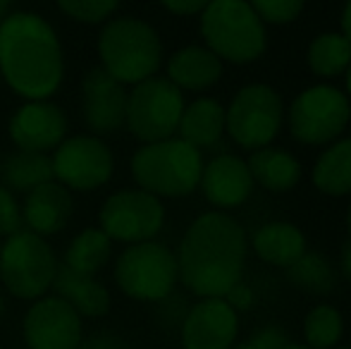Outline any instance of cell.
<instances>
[{"label":"cell","mask_w":351,"mask_h":349,"mask_svg":"<svg viewBox=\"0 0 351 349\" xmlns=\"http://www.w3.org/2000/svg\"><path fill=\"white\" fill-rule=\"evenodd\" d=\"M222 299H225V302L230 304L237 313L249 311V309L254 306V289H251L246 282H237Z\"/></svg>","instance_id":"e575fe53"},{"label":"cell","mask_w":351,"mask_h":349,"mask_svg":"<svg viewBox=\"0 0 351 349\" xmlns=\"http://www.w3.org/2000/svg\"><path fill=\"white\" fill-rule=\"evenodd\" d=\"M335 349H351V347H335Z\"/></svg>","instance_id":"bcb514c9"},{"label":"cell","mask_w":351,"mask_h":349,"mask_svg":"<svg viewBox=\"0 0 351 349\" xmlns=\"http://www.w3.org/2000/svg\"><path fill=\"white\" fill-rule=\"evenodd\" d=\"M249 5L263 24H289L304 12L306 0H249Z\"/></svg>","instance_id":"4dcf8cb0"},{"label":"cell","mask_w":351,"mask_h":349,"mask_svg":"<svg viewBox=\"0 0 351 349\" xmlns=\"http://www.w3.org/2000/svg\"><path fill=\"white\" fill-rule=\"evenodd\" d=\"M287 342H289V335H287L285 328L270 323V326H263V328H258V330H254V335H251L249 340L234 342L232 349H282Z\"/></svg>","instance_id":"d6a6232c"},{"label":"cell","mask_w":351,"mask_h":349,"mask_svg":"<svg viewBox=\"0 0 351 349\" xmlns=\"http://www.w3.org/2000/svg\"><path fill=\"white\" fill-rule=\"evenodd\" d=\"M10 5H12V0H0V22H3V19L8 17Z\"/></svg>","instance_id":"ab89813d"},{"label":"cell","mask_w":351,"mask_h":349,"mask_svg":"<svg viewBox=\"0 0 351 349\" xmlns=\"http://www.w3.org/2000/svg\"><path fill=\"white\" fill-rule=\"evenodd\" d=\"M184 349H232L239 335V313L222 297L199 299L180 326Z\"/></svg>","instance_id":"5bb4252c"},{"label":"cell","mask_w":351,"mask_h":349,"mask_svg":"<svg viewBox=\"0 0 351 349\" xmlns=\"http://www.w3.org/2000/svg\"><path fill=\"white\" fill-rule=\"evenodd\" d=\"M98 220L112 242H151L165 225V206L143 189H122L108 196Z\"/></svg>","instance_id":"8fae6325"},{"label":"cell","mask_w":351,"mask_h":349,"mask_svg":"<svg viewBox=\"0 0 351 349\" xmlns=\"http://www.w3.org/2000/svg\"><path fill=\"white\" fill-rule=\"evenodd\" d=\"M222 77V60L206 46H184L167 60V80L180 91H206Z\"/></svg>","instance_id":"d6986e66"},{"label":"cell","mask_w":351,"mask_h":349,"mask_svg":"<svg viewBox=\"0 0 351 349\" xmlns=\"http://www.w3.org/2000/svg\"><path fill=\"white\" fill-rule=\"evenodd\" d=\"M186 311H189V306H186V302L182 297H175V292L167 294L165 299H160L158 302V311H156V318L160 321V326H182V321H184Z\"/></svg>","instance_id":"836d02e7"},{"label":"cell","mask_w":351,"mask_h":349,"mask_svg":"<svg viewBox=\"0 0 351 349\" xmlns=\"http://www.w3.org/2000/svg\"><path fill=\"white\" fill-rule=\"evenodd\" d=\"M347 96L351 98V65H349V70H347Z\"/></svg>","instance_id":"b9f144b4"},{"label":"cell","mask_w":351,"mask_h":349,"mask_svg":"<svg viewBox=\"0 0 351 349\" xmlns=\"http://www.w3.org/2000/svg\"><path fill=\"white\" fill-rule=\"evenodd\" d=\"M10 136L19 151H56L67 139V115L51 101H27L10 120Z\"/></svg>","instance_id":"9a60e30c"},{"label":"cell","mask_w":351,"mask_h":349,"mask_svg":"<svg viewBox=\"0 0 351 349\" xmlns=\"http://www.w3.org/2000/svg\"><path fill=\"white\" fill-rule=\"evenodd\" d=\"M53 180L74 191H93L110 182L115 170L110 146L93 134L65 139L51 156Z\"/></svg>","instance_id":"7c38bea8"},{"label":"cell","mask_w":351,"mask_h":349,"mask_svg":"<svg viewBox=\"0 0 351 349\" xmlns=\"http://www.w3.org/2000/svg\"><path fill=\"white\" fill-rule=\"evenodd\" d=\"M79 349H127L125 340L120 335H115L112 330H98L91 337L82 340Z\"/></svg>","instance_id":"d590c367"},{"label":"cell","mask_w":351,"mask_h":349,"mask_svg":"<svg viewBox=\"0 0 351 349\" xmlns=\"http://www.w3.org/2000/svg\"><path fill=\"white\" fill-rule=\"evenodd\" d=\"M0 165H3V156H0Z\"/></svg>","instance_id":"7dc6e473"},{"label":"cell","mask_w":351,"mask_h":349,"mask_svg":"<svg viewBox=\"0 0 351 349\" xmlns=\"http://www.w3.org/2000/svg\"><path fill=\"white\" fill-rule=\"evenodd\" d=\"M282 349H308V347H306V345H296V342H287V345L282 347Z\"/></svg>","instance_id":"60d3db41"},{"label":"cell","mask_w":351,"mask_h":349,"mask_svg":"<svg viewBox=\"0 0 351 349\" xmlns=\"http://www.w3.org/2000/svg\"><path fill=\"white\" fill-rule=\"evenodd\" d=\"M351 120V101L330 84H315L301 91L289 108V132L306 146L337 141Z\"/></svg>","instance_id":"9c48e42d"},{"label":"cell","mask_w":351,"mask_h":349,"mask_svg":"<svg viewBox=\"0 0 351 349\" xmlns=\"http://www.w3.org/2000/svg\"><path fill=\"white\" fill-rule=\"evenodd\" d=\"M199 186L208 204L217 208H234L249 199L256 182L246 160L232 154H220L208 165H204Z\"/></svg>","instance_id":"e0dca14e"},{"label":"cell","mask_w":351,"mask_h":349,"mask_svg":"<svg viewBox=\"0 0 351 349\" xmlns=\"http://www.w3.org/2000/svg\"><path fill=\"white\" fill-rule=\"evenodd\" d=\"M339 265H342L344 278L351 280V239H349L347 244H344V249H342V258H339Z\"/></svg>","instance_id":"74e56055"},{"label":"cell","mask_w":351,"mask_h":349,"mask_svg":"<svg viewBox=\"0 0 351 349\" xmlns=\"http://www.w3.org/2000/svg\"><path fill=\"white\" fill-rule=\"evenodd\" d=\"M347 228H349V234H351V206H349V213H347Z\"/></svg>","instance_id":"ee69618b"},{"label":"cell","mask_w":351,"mask_h":349,"mask_svg":"<svg viewBox=\"0 0 351 349\" xmlns=\"http://www.w3.org/2000/svg\"><path fill=\"white\" fill-rule=\"evenodd\" d=\"M308 67L323 80H335L344 75L351 65V43L342 34L325 32L315 36L308 46Z\"/></svg>","instance_id":"4316f807"},{"label":"cell","mask_w":351,"mask_h":349,"mask_svg":"<svg viewBox=\"0 0 351 349\" xmlns=\"http://www.w3.org/2000/svg\"><path fill=\"white\" fill-rule=\"evenodd\" d=\"M177 132L180 139H184L194 149H213L225 134V108L215 98H196L194 103L184 106Z\"/></svg>","instance_id":"7402d4cb"},{"label":"cell","mask_w":351,"mask_h":349,"mask_svg":"<svg viewBox=\"0 0 351 349\" xmlns=\"http://www.w3.org/2000/svg\"><path fill=\"white\" fill-rule=\"evenodd\" d=\"M201 36L222 62L249 65L268 48L265 24L249 0H210L201 12Z\"/></svg>","instance_id":"5b68a950"},{"label":"cell","mask_w":351,"mask_h":349,"mask_svg":"<svg viewBox=\"0 0 351 349\" xmlns=\"http://www.w3.org/2000/svg\"><path fill=\"white\" fill-rule=\"evenodd\" d=\"M51 289L56 297L65 299L82 318H101L110 311V292L101 280H96V275L74 273L60 263Z\"/></svg>","instance_id":"ffe728a7"},{"label":"cell","mask_w":351,"mask_h":349,"mask_svg":"<svg viewBox=\"0 0 351 349\" xmlns=\"http://www.w3.org/2000/svg\"><path fill=\"white\" fill-rule=\"evenodd\" d=\"M110 256H112V239L101 228H86L70 242L62 265H67L74 273L96 275L98 270L106 268Z\"/></svg>","instance_id":"484cf974"},{"label":"cell","mask_w":351,"mask_h":349,"mask_svg":"<svg viewBox=\"0 0 351 349\" xmlns=\"http://www.w3.org/2000/svg\"><path fill=\"white\" fill-rule=\"evenodd\" d=\"M313 184L328 196L351 194V136L337 139L313 165Z\"/></svg>","instance_id":"cb8c5ba5"},{"label":"cell","mask_w":351,"mask_h":349,"mask_svg":"<svg viewBox=\"0 0 351 349\" xmlns=\"http://www.w3.org/2000/svg\"><path fill=\"white\" fill-rule=\"evenodd\" d=\"M0 254H3V237H0Z\"/></svg>","instance_id":"f6af8a7d"},{"label":"cell","mask_w":351,"mask_h":349,"mask_svg":"<svg viewBox=\"0 0 351 349\" xmlns=\"http://www.w3.org/2000/svg\"><path fill=\"white\" fill-rule=\"evenodd\" d=\"M184 112V93L167 77L143 80L127 96L125 125L143 144L175 136Z\"/></svg>","instance_id":"ba28073f"},{"label":"cell","mask_w":351,"mask_h":349,"mask_svg":"<svg viewBox=\"0 0 351 349\" xmlns=\"http://www.w3.org/2000/svg\"><path fill=\"white\" fill-rule=\"evenodd\" d=\"M344 335V318L339 309L318 304L304 318V340L308 349H335Z\"/></svg>","instance_id":"83f0119b"},{"label":"cell","mask_w":351,"mask_h":349,"mask_svg":"<svg viewBox=\"0 0 351 349\" xmlns=\"http://www.w3.org/2000/svg\"><path fill=\"white\" fill-rule=\"evenodd\" d=\"M58 265V256L46 237L32 230H19L3 242L0 282L12 297L36 302L53 287Z\"/></svg>","instance_id":"8992f818"},{"label":"cell","mask_w":351,"mask_h":349,"mask_svg":"<svg viewBox=\"0 0 351 349\" xmlns=\"http://www.w3.org/2000/svg\"><path fill=\"white\" fill-rule=\"evenodd\" d=\"M127 96L125 84L112 80L103 67H91L82 82V112L91 132L112 134L125 125Z\"/></svg>","instance_id":"2e32d148"},{"label":"cell","mask_w":351,"mask_h":349,"mask_svg":"<svg viewBox=\"0 0 351 349\" xmlns=\"http://www.w3.org/2000/svg\"><path fill=\"white\" fill-rule=\"evenodd\" d=\"M342 36L351 43V0H347L342 12Z\"/></svg>","instance_id":"f35d334b"},{"label":"cell","mask_w":351,"mask_h":349,"mask_svg":"<svg viewBox=\"0 0 351 349\" xmlns=\"http://www.w3.org/2000/svg\"><path fill=\"white\" fill-rule=\"evenodd\" d=\"M0 75L27 101H48L65 77V53L51 22L12 12L0 22Z\"/></svg>","instance_id":"7a4b0ae2"},{"label":"cell","mask_w":351,"mask_h":349,"mask_svg":"<svg viewBox=\"0 0 351 349\" xmlns=\"http://www.w3.org/2000/svg\"><path fill=\"white\" fill-rule=\"evenodd\" d=\"M246 165H249V173L256 184L273 191V194L291 191L301 180L299 160L289 151L275 149V146H263V149L254 151Z\"/></svg>","instance_id":"603a6c76"},{"label":"cell","mask_w":351,"mask_h":349,"mask_svg":"<svg viewBox=\"0 0 351 349\" xmlns=\"http://www.w3.org/2000/svg\"><path fill=\"white\" fill-rule=\"evenodd\" d=\"M287 280L296 289L308 294H330L335 287V270L323 254L306 252L299 261L287 268Z\"/></svg>","instance_id":"f1b7e54d"},{"label":"cell","mask_w":351,"mask_h":349,"mask_svg":"<svg viewBox=\"0 0 351 349\" xmlns=\"http://www.w3.org/2000/svg\"><path fill=\"white\" fill-rule=\"evenodd\" d=\"M5 313V299H3V292H0V318H3Z\"/></svg>","instance_id":"7bdbcfd3"},{"label":"cell","mask_w":351,"mask_h":349,"mask_svg":"<svg viewBox=\"0 0 351 349\" xmlns=\"http://www.w3.org/2000/svg\"><path fill=\"white\" fill-rule=\"evenodd\" d=\"M22 225V206L14 199V191L0 184V237H12L14 232L24 230Z\"/></svg>","instance_id":"1f68e13d"},{"label":"cell","mask_w":351,"mask_h":349,"mask_svg":"<svg viewBox=\"0 0 351 349\" xmlns=\"http://www.w3.org/2000/svg\"><path fill=\"white\" fill-rule=\"evenodd\" d=\"M285 108L282 98L268 84H249L237 91L230 108H225V132L237 146L258 151L278 136Z\"/></svg>","instance_id":"30bf717a"},{"label":"cell","mask_w":351,"mask_h":349,"mask_svg":"<svg viewBox=\"0 0 351 349\" xmlns=\"http://www.w3.org/2000/svg\"><path fill=\"white\" fill-rule=\"evenodd\" d=\"M115 282L130 299L158 304L175 292V285L180 282L175 252L153 239L130 244L117 256Z\"/></svg>","instance_id":"52a82bcc"},{"label":"cell","mask_w":351,"mask_h":349,"mask_svg":"<svg viewBox=\"0 0 351 349\" xmlns=\"http://www.w3.org/2000/svg\"><path fill=\"white\" fill-rule=\"evenodd\" d=\"M249 239L239 223L222 210H210L194 220L182 237L177 256L180 282L196 294L225 297L241 282Z\"/></svg>","instance_id":"6da1fadb"},{"label":"cell","mask_w":351,"mask_h":349,"mask_svg":"<svg viewBox=\"0 0 351 349\" xmlns=\"http://www.w3.org/2000/svg\"><path fill=\"white\" fill-rule=\"evenodd\" d=\"M139 189L158 199H180L199 189L204 156L180 136L143 144L130 163Z\"/></svg>","instance_id":"277c9868"},{"label":"cell","mask_w":351,"mask_h":349,"mask_svg":"<svg viewBox=\"0 0 351 349\" xmlns=\"http://www.w3.org/2000/svg\"><path fill=\"white\" fill-rule=\"evenodd\" d=\"M72 194L67 186H62L60 182L51 180L46 184L36 186L27 194L22 208L24 218V230L41 234V237H51L58 234L60 230L67 228L72 218Z\"/></svg>","instance_id":"ac0fdd59"},{"label":"cell","mask_w":351,"mask_h":349,"mask_svg":"<svg viewBox=\"0 0 351 349\" xmlns=\"http://www.w3.org/2000/svg\"><path fill=\"white\" fill-rule=\"evenodd\" d=\"M0 175H3V182L10 191L29 194L32 189L53 180V160L48 154L17 149L3 160Z\"/></svg>","instance_id":"d4e9b609"},{"label":"cell","mask_w":351,"mask_h":349,"mask_svg":"<svg viewBox=\"0 0 351 349\" xmlns=\"http://www.w3.org/2000/svg\"><path fill=\"white\" fill-rule=\"evenodd\" d=\"M208 3L210 0H160L162 8L170 10L172 14H182V17H186V14H201Z\"/></svg>","instance_id":"8d00e7d4"},{"label":"cell","mask_w":351,"mask_h":349,"mask_svg":"<svg viewBox=\"0 0 351 349\" xmlns=\"http://www.w3.org/2000/svg\"><path fill=\"white\" fill-rule=\"evenodd\" d=\"M56 5L74 22L101 24L112 17L120 0H56Z\"/></svg>","instance_id":"f546056e"},{"label":"cell","mask_w":351,"mask_h":349,"mask_svg":"<svg viewBox=\"0 0 351 349\" xmlns=\"http://www.w3.org/2000/svg\"><path fill=\"white\" fill-rule=\"evenodd\" d=\"M22 333L29 349H79L84 340V323L65 299L51 294L29 306Z\"/></svg>","instance_id":"4fadbf2b"},{"label":"cell","mask_w":351,"mask_h":349,"mask_svg":"<svg viewBox=\"0 0 351 349\" xmlns=\"http://www.w3.org/2000/svg\"><path fill=\"white\" fill-rule=\"evenodd\" d=\"M251 247L261 261L287 270L306 254V237L294 223L275 220L256 230L251 237Z\"/></svg>","instance_id":"44dd1931"},{"label":"cell","mask_w":351,"mask_h":349,"mask_svg":"<svg viewBox=\"0 0 351 349\" xmlns=\"http://www.w3.org/2000/svg\"><path fill=\"white\" fill-rule=\"evenodd\" d=\"M101 67L120 84H139L156 77L162 65V41L158 32L139 17L108 19L98 36Z\"/></svg>","instance_id":"3957f363"}]
</instances>
